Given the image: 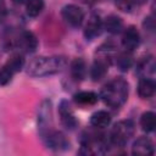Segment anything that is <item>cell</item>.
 <instances>
[{"instance_id":"1","label":"cell","mask_w":156,"mask_h":156,"mask_svg":"<svg viewBox=\"0 0 156 156\" xmlns=\"http://www.w3.org/2000/svg\"><path fill=\"white\" fill-rule=\"evenodd\" d=\"M100 98L107 106L112 108L121 107L128 98V83L122 77L113 78L102 87Z\"/></svg>"},{"instance_id":"2","label":"cell","mask_w":156,"mask_h":156,"mask_svg":"<svg viewBox=\"0 0 156 156\" xmlns=\"http://www.w3.org/2000/svg\"><path fill=\"white\" fill-rule=\"evenodd\" d=\"M66 57L63 56H41L30 61L28 66V74L33 77H44L61 72L66 67Z\"/></svg>"},{"instance_id":"3","label":"cell","mask_w":156,"mask_h":156,"mask_svg":"<svg viewBox=\"0 0 156 156\" xmlns=\"http://www.w3.org/2000/svg\"><path fill=\"white\" fill-rule=\"evenodd\" d=\"M134 134V123L130 119L117 122L111 130V141L116 146H124Z\"/></svg>"},{"instance_id":"4","label":"cell","mask_w":156,"mask_h":156,"mask_svg":"<svg viewBox=\"0 0 156 156\" xmlns=\"http://www.w3.org/2000/svg\"><path fill=\"white\" fill-rule=\"evenodd\" d=\"M51 101L44 100L39 107L38 113V127L41 139L52 130V108Z\"/></svg>"},{"instance_id":"5","label":"cell","mask_w":156,"mask_h":156,"mask_svg":"<svg viewBox=\"0 0 156 156\" xmlns=\"http://www.w3.org/2000/svg\"><path fill=\"white\" fill-rule=\"evenodd\" d=\"M61 15L63 17V20L71 24L72 27H79L84 20V12L83 10L77 6V5H66L62 7V11H61Z\"/></svg>"},{"instance_id":"6","label":"cell","mask_w":156,"mask_h":156,"mask_svg":"<svg viewBox=\"0 0 156 156\" xmlns=\"http://www.w3.org/2000/svg\"><path fill=\"white\" fill-rule=\"evenodd\" d=\"M45 145L52 150L56 151H61V150H66L69 147V141L67 140V138L65 136V134H62L58 130H51L49 134H46L43 138Z\"/></svg>"},{"instance_id":"7","label":"cell","mask_w":156,"mask_h":156,"mask_svg":"<svg viewBox=\"0 0 156 156\" xmlns=\"http://www.w3.org/2000/svg\"><path fill=\"white\" fill-rule=\"evenodd\" d=\"M58 112H60V118H61V123L63 124V127L66 129H69V130H73L78 122H77V118L71 108V105L68 104V101L66 100H62L60 102V106H58Z\"/></svg>"},{"instance_id":"8","label":"cell","mask_w":156,"mask_h":156,"mask_svg":"<svg viewBox=\"0 0 156 156\" xmlns=\"http://www.w3.org/2000/svg\"><path fill=\"white\" fill-rule=\"evenodd\" d=\"M155 151L154 149V144L152 141L146 138V136H140L138 138L132 146V154L133 155H138V156H147V155H152Z\"/></svg>"},{"instance_id":"9","label":"cell","mask_w":156,"mask_h":156,"mask_svg":"<svg viewBox=\"0 0 156 156\" xmlns=\"http://www.w3.org/2000/svg\"><path fill=\"white\" fill-rule=\"evenodd\" d=\"M140 41V37H139V32L136 30V28L134 26L128 27L122 37V45L127 51H132L134 50Z\"/></svg>"},{"instance_id":"10","label":"cell","mask_w":156,"mask_h":156,"mask_svg":"<svg viewBox=\"0 0 156 156\" xmlns=\"http://www.w3.org/2000/svg\"><path fill=\"white\" fill-rule=\"evenodd\" d=\"M101 29H102V23H101L100 17L96 15H93L88 20V23L84 29V35L87 39H94L98 35H100Z\"/></svg>"},{"instance_id":"11","label":"cell","mask_w":156,"mask_h":156,"mask_svg":"<svg viewBox=\"0 0 156 156\" xmlns=\"http://www.w3.org/2000/svg\"><path fill=\"white\" fill-rule=\"evenodd\" d=\"M155 82L149 78H143L140 79L138 84V94L141 99H149L155 94Z\"/></svg>"},{"instance_id":"12","label":"cell","mask_w":156,"mask_h":156,"mask_svg":"<svg viewBox=\"0 0 156 156\" xmlns=\"http://www.w3.org/2000/svg\"><path fill=\"white\" fill-rule=\"evenodd\" d=\"M107 68H108V63L106 60H104L101 57L96 58L90 69V76L93 78V80L96 82V80H100L101 78H104V76L107 72Z\"/></svg>"},{"instance_id":"13","label":"cell","mask_w":156,"mask_h":156,"mask_svg":"<svg viewBox=\"0 0 156 156\" xmlns=\"http://www.w3.org/2000/svg\"><path fill=\"white\" fill-rule=\"evenodd\" d=\"M20 45L27 52H34L38 48V39L32 32H23L20 39Z\"/></svg>"},{"instance_id":"14","label":"cell","mask_w":156,"mask_h":156,"mask_svg":"<svg viewBox=\"0 0 156 156\" xmlns=\"http://www.w3.org/2000/svg\"><path fill=\"white\" fill-rule=\"evenodd\" d=\"M111 116L106 111H98L91 115L90 117V124L95 128H105L110 124Z\"/></svg>"},{"instance_id":"15","label":"cell","mask_w":156,"mask_h":156,"mask_svg":"<svg viewBox=\"0 0 156 156\" xmlns=\"http://www.w3.org/2000/svg\"><path fill=\"white\" fill-rule=\"evenodd\" d=\"M87 67L83 58H76L71 63V74L76 80H82L85 77Z\"/></svg>"},{"instance_id":"16","label":"cell","mask_w":156,"mask_h":156,"mask_svg":"<svg viewBox=\"0 0 156 156\" xmlns=\"http://www.w3.org/2000/svg\"><path fill=\"white\" fill-rule=\"evenodd\" d=\"M74 101L82 106H90L98 101V95L93 91H80L74 95Z\"/></svg>"},{"instance_id":"17","label":"cell","mask_w":156,"mask_h":156,"mask_svg":"<svg viewBox=\"0 0 156 156\" xmlns=\"http://www.w3.org/2000/svg\"><path fill=\"white\" fill-rule=\"evenodd\" d=\"M105 28L107 32L112 34H117L123 29V21L118 16L111 15L105 20Z\"/></svg>"},{"instance_id":"18","label":"cell","mask_w":156,"mask_h":156,"mask_svg":"<svg viewBox=\"0 0 156 156\" xmlns=\"http://www.w3.org/2000/svg\"><path fill=\"white\" fill-rule=\"evenodd\" d=\"M140 126L145 132H152L156 126V116L154 112H145L140 118Z\"/></svg>"},{"instance_id":"19","label":"cell","mask_w":156,"mask_h":156,"mask_svg":"<svg viewBox=\"0 0 156 156\" xmlns=\"http://www.w3.org/2000/svg\"><path fill=\"white\" fill-rule=\"evenodd\" d=\"M5 65H6L13 73H17V72H20V71L23 68V66H24V58H23L22 55L16 54V55H12V56L7 60V62H6Z\"/></svg>"},{"instance_id":"20","label":"cell","mask_w":156,"mask_h":156,"mask_svg":"<svg viewBox=\"0 0 156 156\" xmlns=\"http://www.w3.org/2000/svg\"><path fill=\"white\" fill-rule=\"evenodd\" d=\"M43 9H44V1L43 0H27L26 10H27L28 16L35 17L43 11Z\"/></svg>"},{"instance_id":"21","label":"cell","mask_w":156,"mask_h":156,"mask_svg":"<svg viewBox=\"0 0 156 156\" xmlns=\"http://www.w3.org/2000/svg\"><path fill=\"white\" fill-rule=\"evenodd\" d=\"M117 66L123 72L128 71L130 68V66H132V56H130V54H128V52L121 54L117 57Z\"/></svg>"},{"instance_id":"22","label":"cell","mask_w":156,"mask_h":156,"mask_svg":"<svg viewBox=\"0 0 156 156\" xmlns=\"http://www.w3.org/2000/svg\"><path fill=\"white\" fill-rule=\"evenodd\" d=\"M13 74H15V73H13L6 65H4V66L0 68V84H1V85L7 84V83L11 80V78H12Z\"/></svg>"},{"instance_id":"23","label":"cell","mask_w":156,"mask_h":156,"mask_svg":"<svg viewBox=\"0 0 156 156\" xmlns=\"http://www.w3.org/2000/svg\"><path fill=\"white\" fill-rule=\"evenodd\" d=\"M116 5H117V7L121 11L130 12L132 9H133V6H134V1L133 0H117L116 1Z\"/></svg>"},{"instance_id":"24","label":"cell","mask_w":156,"mask_h":156,"mask_svg":"<svg viewBox=\"0 0 156 156\" xmlns=\"http://www.w3.org/2000/svg\"><path fill=\"white\" fill-rule=\"evenodd\" d=\"M5 12H6V6H5V2H4L2 0H0V16L5 15Z\"/></svg>"},{"instance_id":"25","label":"cell","mask_w":156,"mask_h":156,"mask_svg":"<svg viewBox=\"0 0 156 156\" xmlns=\"http://www.w3.org/2000/svg\"><path fill=\"white\" fill-rule=\"evenodd\" d=\"M133 1H138V2H144L145 0H133Z\"/></svg>"}]
</instances>
